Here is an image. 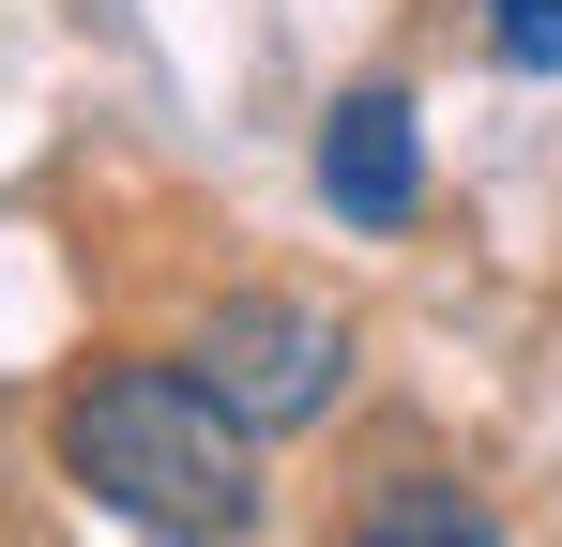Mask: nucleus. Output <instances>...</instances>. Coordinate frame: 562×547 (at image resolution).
I'll use <instances>...</instances> for the list:
<instances>
[{"instance_id": "1", "label": "nucleus", "mask_w": 562, "mask_h": 547, "mask_svg": "<svg viewBox=\"0 0 562 547\" xmlns=\"http://www.w3.org/2000/svg\"><path fill=\"white\" fill-rule=\"evenodd\" d=\"M46 442H61V487L137 533H259V442L213 411L198 365H153V350L77 365Z\"/></svg>"}, {"instance_id": "2", "label": "nucleus", "mask_w": 562, "mask_h": 547, "mask_svg": "<svg viewBox=\"0 0 562 547\" xmlns=\"http://www.w3.org/2000/svg\"><path fill=\"white\" fill-rule=\"evenodd\" d=\"M183 365L213 380V411H228L244 442H304V426H335V395H350V320L304 304V289H228Z\"/></svg>"}, {"instance_id": "3", "label": "nucleus", "mask_w": 562, "mask_h": 547, "mask_svg": "<svg viewBox=\"0 0 562 547\" xmlns=\"http://www.w3.org/2000/svg\"><path fill=\"white\" fill-rule=\"evenodd\" d=\"M319 198H335V228H411L426 213V122H411V91H335L319 107Z\"/></svg>"}, {"instance_id": "4", "label": "nucleus", "mask_w": 562, "mask_h": 547, "mask_svg": "<svg viewBox=\"0 0 562 547\" xmlns=\"http://www.w3.org/2000/svg\"><path fill=\"white\" fill-rule=\"evenodd\" d=\"M486 46L517 77H562V0H486Z\"/></svg>"}, {"instance_id": "5", "label": "nucleus", "mask_w": 562, "mask_h": 547, "mask_svg": "<svg viewBox=\"0 0 562 547\" xmlns=\"http://www.w3.org/2000/svg\"><path fill=\"white\" fill-rule=\"evenodd\" d=\"M366 533H486V502H457V487H411V502H380Z\"/></svg>"}]
</instances>
